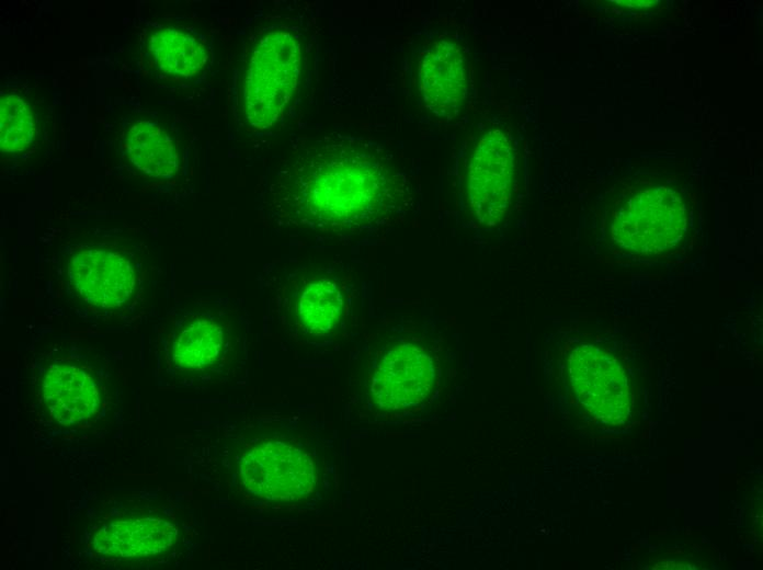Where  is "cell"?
I'll return each instance as SVG.
<instances>
[{
	"mask_svg": "<svg viewBox=\"0 0 763 570\" xmlns=\"http://www.w3.org/2000/svg\"><path fill=\"white\" fill-rule=\"evenodd\" d=\"M515 153L508 134L494 128L477 142L466 172L467 207L474 220L497 226L512 204Z\"/></svg>",
	"mask_w": 763,
	"mask_h": 570,
	"instance_id": "obj_10",
	"label": "cell"
},
{
	"mask_svg": "<svg viewBox=\"0 0 763 570\" xmlns=\"http://www.w3.org/2000/svg\"><path fill=\"white\" fill-rule=\"evenodd\" d=\"M300 71V44L286 29L262 35L249 56L242 87L244 119L253 128L274 125L295 93Z\"/></svg>",
	"mask_w": 763,
	"mask_h": 570,
	"instance_id": "obj_7",
	"label": "cell"
},
{
	"mask_svg": "<svg viewBox=\"0 0 763 570\" xmlns=\"http://www.w3.org/2000/svg\"><path fill=\"white\" fill-rule=\"evenodd\" d=\"M270 331L296 355L324 357L340 343L356 303L346 267L326 260L269 264L259 276Z\"/></svg>",
	"mask_w": 763,
	"mask_h": 570,
	"instance_id": "obj_5",
	"label": "cell"
},
{
	"mask_svg": "<svg viewBox=\"0 0 763 570\" xmlns=\"http://www.w3.org/2000/svg\"><path fill=\"white\" fill-rule=\"evenodd\" d=\"M178 534L176 525L169 518L129 517L105 523L95 532L92 546L104 556L148 557L170 549Z\"/></svg>",
	"mask_w": 763,
	"mask_h": 570,
	"instance_id": "obj_13",
	"label": "cell"
},
{
	"mask_svg": "<svg viewBox=\"0 0 763 570\" xmlns=\"http://www.w3.org/2000/svg\"><path fill=\"white\" fill-rule=\"evenodd\" d=\"M31 365V391L37 408L62 426L89 425L116 399L117 383L110 364L91 347L56 343Z\"/></svg>",
	"mask_w": 763,
	"mask_h": 570,
	"instance_id": "obj_6",
	"label": "cell"
},
{
	"mask_svg": "<svg viewBox=\"0 0 763 570\" xmlns=\"http://www.w3.org/2000/svg\"><path fill=\"white\" fill-rule=\"evenodd\" d=\"M409 197L407 176L384 151L324 135L292 146L267 179L263 207L280 228L346 238L388 224Z\"/></svg>",
	"mask_w": 763,
	"mask_h": 570,
	"instance_id": "obj_1",
	"label": "cell"
},
{
	"mask_svg": "<svg viewBox=\"0 0 763 570\" xmlns=\"http://www.w3.org/2000/svg\"><path fill=\"white\" fill-rule=\"evenodd\" d=\"M123 146L129 163L148 178L169 179L179 169V159L171 137L159 125L136 121L128 126Z\"/></svg>",
	"mask_w": 763,
	"mask_h": 570,
	"instance_id": "obj_14",
	"label": "cell"
},
{
	"mask_svg": "<svg viewBox=\"0 0 763 570\" xmlns=\"http://www.w3.org/2000/svg\"><path fill=\"white\" fill-rule=\"evenodd\" d=\"M146 48L155 68L172 76L192 77L204 68L208 59L204 43L194 34L176 27L152 31Z\"/></svg>",
	"mask_w": 763,
	"mask_h": 570,
	"instance_id": "obj_15",
	"label": "cell"
},
{
	"mask_svg": "<svg viewBox=\"0 0 763 570\" xmlns=\"http://www.w3.org/2000/svg\"><path fill=\"white\" fill-rule=\"evenodd\" d=\"M568 373L578 400L595 418L618 423L629 415L628 380L610 354L581 344L568 357Z\"/></svg>",
	"mask_w": 763,
	"mask_h": 570,
	"instance_id": "obj_11",
	"label": "cell"
},
{
	"mask_svg": "<svg viewBox=\"0 0 763 570\" xmlns=\"http://www.w3.org/2000/svg\"><path fill=\"white\" fill-rule=\"evenodd\" d=\"M435 385L431 352L413 339L395 338L374 354L366 376L367 400L379 411H403L426 400Z\"/></svg>",
	"mask_w": 763,
	"mask_h": 570,
	"instance_id": "obj_8",
	"label": "cell"
},
{
	"mask_svg": "<svg viewBox=\"0 0 763 570\" xmlns=\"http://www.w3.org/2000/svg\"><path fill=\"white\" fill-rule=\"evenodd\" d=\"M419 91L426 110L452 118L463 109L468 93L467 61L457 42L441 38L426 47L419 60Z\"/></svg>",
	"mask_w": 763,
	"mask_h": 570,
	"instance_id": "obj_12",
	"label": "cell"
},
{
	"mask_svg": "<svg viewBox=\"0 0 763 570\" xmlns=\"http://www.w3.org/2000/svg\"><path fill=\"white\" fill-rule=\"evenodd\" d=\"M44 269L49 303L101 323L133 320L149 310L162 276L139 243L110 238L65 246Z\"/></svg>",
	"mask_w": 763,
	"mask_h": 570,
	"instance_id": "obj_4",
	"label": "cell"
},
{
	"mask_svg": "<svg viewBox=\"0 0 763 570\" xmlns=\"http://www.w3.org/2000/svg\"><path fill=\"white\" fill-rule=\"evenodd\" d=\"M0 109L1 153L21 156L27 152L37 128L32 102L19 92H5L1 94Z\"/></svg>",
	"mask_w": 763,
	"mask_h": 570,
	"instance_id": "obj_16",
	"label": "cell"
},
{
	"mask_svg": "<svg viewBox=\"0 0 763 570\" xmlns=\"http://www.w3.org/2000/svg\"><path fill=\"white\" fill-rule=\"evenodd\" d=\"M685 226L681 196L669 187L657 186L625 201L614 217L612 240L633 254H661L680 242Z\"/></svg>",
	"mask_w": 763,
	"mask_h": 570,
	"instance_id": "obj_9",
	"label": "cell"
},
{
	"mask_svg": "<svg viewBox=\"0 0 763 570\" xmlns=\"http://www.w3.org/2000/svg\"><path fill=\"white\" fill-rule=\"evenodd\" d=\"M228 456L231 486L267 512L305 511L331 487L326 428L301 415H267L247 425Z\"/></svg>",
	"mask_w": 763,
	"mask_h": 570,
	"instance_id": "obj_2",
	"label": "cell"
},
{
	"mask_svg": "<svg viewBox=\"0 0 763 570\" xmlns=\"http://www.w3.org/2000/svg\"><path fill=\"white\" fill-rule=\"evenodd\" d=\"M254 346L253 322L240 298H183L156 328V374L163 384L207 389L242 383Z\"/></svg>",
	"mask_w": 763,
	"mask_h": 570,
	"instance_id": "obj_3",
	"label": "cell"
}]
</instances>
